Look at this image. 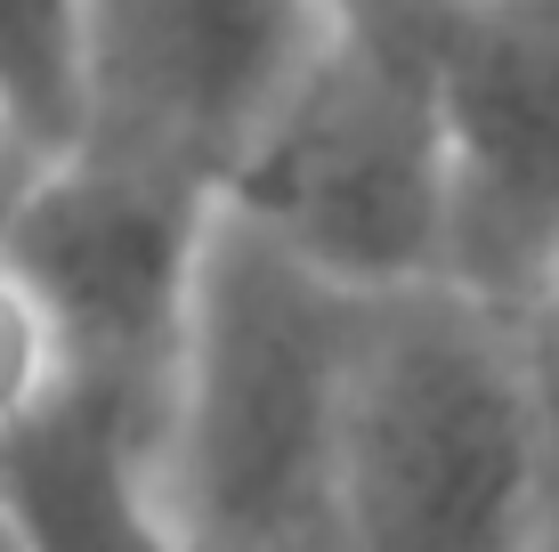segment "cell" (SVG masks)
<instances>
[{
    "label": "cell",
    "instance_id": "cell-10",
    "mask_svg": "<svg viewBox=\"0 0 559 552\" xmlns=\"http://www.w3.org/2000/svg\"><path fill=\"white\" fill-rule=\"evenodd\" d=\"M519 350H527L535 439H544V552H559V277L519 309Z\"/></svg>",
    "mask_w": 559,
    "mask_h": 552
},
{
    "label": "cell",
    "instance_id": "cell-11",
    "mask_svg": "<svg viewBox=\"0 0 559 552\" xmlns=\"http://www.w3.org/2000/svg\"><path fill=\"white\" fill-rule=\"evenodd\" d=\"M179 552H341V544H179Z\"/></svg>",
    "mask_w": 559,
    "mask_h": 552
},
{
    "label": "cell",
    "instance_id": "cell-8",
    "mask_svg": "<svg viewBox=\"0 0 559 552\" xmlns=\"http://www.w3.org/2000/svg\"><path fill=\"white\" fill-rule=\"evenodd\" d=\"M0 114L33 163L82 146V0H0Z\"/></svg>",
    "mask_w": 559,
    "mask_h": 552
},
{
    "label": "cell",
    "instance_id": "cell-4",
    "mask_svg": "<svg viewBox=\"0 0 559 552\" xmlns=\"http://www.w3.org/2000/svg\"><path fill=\"white\" fill-rule=\"evenodd\" d=\"M211 212L219 196L203 179L73 146L33 171L0 220V252L25 269L57 326L66 383L114 398L163 455L179 439V374Z\"/></svg>",
    "mask_w": 559,
    "mask_h": 552
},
{
    "label": "cell",
    "instance_id": "cell-5",
    "mask_svg": "<svg viewBox=\"0 0 559 552\" xmlns=\"http://www.w3.org/2000/svg\"><path fill=\"white\" fill-rule=\"evenodd\" d=\"M324 42V0H82V146L227 187Z\"/></svg>",
    "mask_w": 559,
    "mask_h": 552
},
{
    "label": "cell",
    "instance_id": "cell-2",
    "mask_svg": "<svg viewBox=\"0 0 559 552\" xmlns=\"http://www.w3.org/2000/svg\"><path fill=\"white\" fill-rule=\"evenodd\" d=\"M341 552H544L519 317L454 277L365 301L341 414Z\"/></svg>",
    "mask_w": 559,
    "mask_h": 552
},
{
    "label": "cell",
    "instance_id": "cell-6",
    "mask_svg": "<svg viewBox=\"0 0 559 552\" xmlns=\"http://www.w3.org/2000/svg\"><path fill=\"white\" fill-rule=\"evenodd\" d=\"M438 98L454 155L447 277L519 317L559 277V0H454Z\"/></svg>",
    "mask_w": 559,
    "mask_h": 552
},
{
    "label": "cell",
    "instance_id": "cell-7",
    "mask_svg": "<svg viewBox=\"0 0 559 552\" xmlns=\"http://www.w3.org/2000/svg\"><path fill=\"white\" fill-rule=\"evenodd\" d=\"M0 504L25 552H179L170 455L82 383L0 431Z\"/></svg>",
    "mask_w": 559,
    "mask_h": 552
},
{
    "label": "cell",
    "instance_id": "cell-9",
    "mask_svg": "<svg viewBox=\"0 0 559 552\" xmlns=\"http://www.w3.org/2000/svg\"><path fill=\"white\" fill-rule=\"evenodd\" d=\"M66 383V357H57V326L41 309V293L25 284L9 252H0V431L25 423L41 398Z\"/></svg>",
    "mask_w": 559,
    "mask_h": 552
},
{
    "label": "cell",
    "instance_id": "cell-1",
    "mask_svg": "<svg viewBox=\"0 0 559 552\" xmlns=\"http://www.w3.org/2000/svg\"><path fill=\"white\" fill-rule=\"evenodd\" d=\"M365 301L243 212H211L170 439L179 544H341V414Z\"/></svg>",
    "mask_w": 559,
    "mask_h": 552
},
{
    "label": "cell",
    "instance_id": "cell-3",
    "mask_svg": "<svg viewBox=\"0 0 559 552\" xmlns=\"http://www.w3.org/2000/svg\"><path fill=\"white\" fill-rule=\"evenodd\" d=\"M447 9L454 0H324V42L236 155L219 203L357 293L447 277Z\"/></svg>",
    "mask_w": 559,
    "mask_h": 552
},
{
    "label": "cell",
    "instance_id": "cell-12",
    "mask_svg": "<svg viewBox=\"0 0 559 552\" xmlns=\"http://www.w3.org/2000/svg\"><path fill=\"white\" fill-rule=\"evenodd\" d=\"M0 552H25V537H16V520H9V504H0Z\"/></svg>",
    "mask_w": 559,
    "mask_h": 552
}]
</instances>
